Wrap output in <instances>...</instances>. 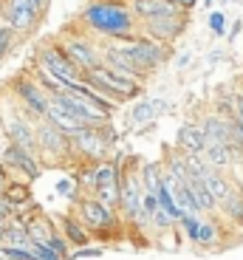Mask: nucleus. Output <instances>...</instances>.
Here are the masks:
<instances>
[{
    "label": "nucleus",
    "instance_id": "nucleus-1",
    "mask_svg": "<svg viewBox=\"0 0 243 260\" xmlns=\"http://www.w3.org/2000/svg\"><path fill=\"white\" fill-rule=\"evenodd\" d=\"M82 17L93 31L102 34H125L127 37L133 28V14L119 3H91Z\"/></svg>",
    "mask_w": 243,
    "mask_h": 260
},
{
    "label": "nucleus",
    "instance_id": "nucleus-2",
    "mask_svg": "<svg viewBox=\"0 0 243 260\" xmlns=\"http://www.w3.org/2000/svg\"><path fill=\"white\" fill-rule=\"evenodd\" d=\"M85 85H91L93 91H96L99 96H105V99H133L138 93L136 82L113 74L108 65H93L91 71H88Z\"/></svg>",
    "mask_w": 243,
    "mask_h": 260
},
{
    "label": "nucleus",
    "instance_id": "nucleus-3",
    "mask_svg": "<svg viewBox=\"0 0 243 260\" xmlns=\"http://www.w3.org/2000/svg\"><path fill=\"white\" fill-rule=\"evenodd\" d=\"M113 48H116L119 54H125L136 68H142V71H147V68L161 62V48H158L156 43H150V40H125V43H116Z\"/></svg>",
    "mask_w": 243,
    "mask_h": 260
},
{
    "label": "nucleus",
    "instance_id": "nucleus-4",
    "mask_svg": "<svg viewBox=\"0 0 243 260\" xmlns=\"http://www.w3.org/2000/svg\"><path fill=\"white\" fill-rule=\"evenodd\" d=\"M43 68H46L51 77H57L59 82H65L68 88L85 82V79H82V74H79V68L65 57V54L59 51V48H46V51H43Z\"/></svg>",
    "mask_w": 243,
    "mask_h": 260
},
{
    "label": "nucleus",
    "instance_id": "nucleus-5",
    "mask_svg": "<svg viewBox=\"0 0 243 260\" xmlns=\"http://www.w3.org/2000/svg\"><path fill=\"white\" fill-rule=\"evenodd\" d=\"M40 14V3L37 0H6L3 6V20L12 31H26L34 26V20Z\"/></svg>",
    "mask_w": 243,
    "mask_h": 260
},
{
    "label": "nucleus",
    "instance_id": "nucleus-6",
    "mask_svg": "<svg viewBox=\"0 0 243 260\" xmlns=\"http://www.w3.org/2000/svg\"><path fill=\"white\" fill-rule=\"evenodd\" d=\"M93 184H96V201L99 204H116L119 201V187H116V173L113 167H99L93 173Z\"/></svg>",
    "mask_w": 243,
    "mask_h": 260
},
{
    "label": "nucleus",
    "instance_id": "nucleus-7",
    "mask_svg": "<svg viewBox=\"0 0 243 260\" xmlns=\"http://www.w3.org/2000/svg\"><path fill=\"white\" fill-rule=\"evenodd\" d=\"M46 116L51 119V124L59 130V133H65V136H77V133H82V130L88 127V124H82L79 119H74L68 111H62L59 105H54L51 99H48V111H46Z\"/></svg>",
    "mask_w": 243,
    "mask_h": 260
},
{
    "label": "nucleus",
    "instance_id": "nucleus-8",
    "mask_svg": "<svg viewBox=\"0 0 243 260\" xmlns=\"http://www.w3.org/2000/svg\"><path fill=\"white\" fill-rule=\"evenodd\" d=\"M62 54L77 65L79 71H91L93 65H96V54H93V48L85 46V43H79V40L65 43V51H62Z\"/></svg>",
    "mask_w": 243,
    "mask_h": 260
},
{
    "label": "nucleus",
    "instance_id": "nucleus-9",
    "mask_svg": "<svg viewBox=\"0 0 243 260\" xmlns=\"http://www.w3.org/2000/svg\"><path fill=\"white\" fill-rule=\"evenodd\" d=\"M133 12L145 20H158V17L178 14V9L170 6V3H164V0H133Z\"/></svg>",
    "mask_w": 243,
    "mask_h": 260
},
{
    "label": "nucleus",
    "instance_id": "nucleus-10",
    "mask_svg": "<svg viewBox=\"0 0 243 260\" xmlns=\"http://www.w3.org/2000/svg\"><path fill=\"white\" fill-rule=\"evenodd\" d=\"M34 142H40V147L48 150V153H62V150L68 147V136L59 133L54 124H43V127L37 130V139H34Z\"/></svg>",
    "mask_w": 243,
    "mask_h": 260
},
{
    "label": "nucleus",
    "instance_id": "nucleus-11",
    "mask_svg": "<svg viewBox=\"0 0 243 260\" xmlns=\"http://www.w3.org/2000/svg\"><path fill=\"white\" fill-rule=\"evenodd\" d=\"M3 158H6L9 167H17V170H23V173H28V176H37V164H34L28 150L17 147V144H9V147L3 150Z\"/></svg>",
    "mask_w": 243,
    "mask_h": 260
},
{
    "label": "nucleus",
    "instance_id": "nucleus-12",
    "mask_svg": "<svg viewBox=\"0 0 243 260\" xmlns=\"http://www.w3.org/2000/svg\"><path fill=\"white\" fill-rule=\"evenodd\" d=\"M147 26H150V31L156 34L158 40H172V37H178L181 28H184V20H181V14H170V17L147 20Z\"/></svg>",
    "mask_w": 243,
    "mask_h": 260
},
{
    "label": "nucleus",
    "instance_id": "nucleus-13",
    "mask_svg": "<svg viewBox=\"0 0 243 260\" xmlns=\"http://www.w3.org/2000/svg\"><path fill=\"white\" fill-rule=\"evenodd\" d=\"M17 93L28 102V108H31L34 113H40V116H46L48 111V99L43 96V91H40V85L34 82H17Z\"/></svg>",
    "mask_w": 243,
    "mask_h": 260
},
{
    "label": "nucleus",
    "instance_id": "nucleus-14",
    "mask_svg": "<svg viewBox=\"0 0 243 260\" xmlns=\"http://www.w3.org/2000/svg\"><path fill=\"white\" fill-rule=\"evenodd\" d=\"M178 144L184 150L187 156H201V150H204V133L192 124H184V127L178 130Z\"/></svg>",
    "mask_w": 243,
    "mask_h": 260
},
{
    "label": "nucleus",
    "instance_id": "nucleus-15",
    "mask_svg": "<svg viewBox=\"0 0 243 260\" xmlns=\"http://www.w3.org/2000/svg\"><path fill=\"white\" fill-rule=\"evenodd\" d=\"M82 218H85V223H91V226H111V221H113L111 209H108L105 204H99V201H85L82 204Z\"/></svg>",
    "mask_w": 243,
    "mask_h": 260
},
{
    "label": "nucleus",
    "instance_id": "nucleus-16",
    "mask_svg": "<svg viewBox=\"0 0 243 260\" xmlns=\"http://www.w3.org/2000/svg\"><path fill=\"white\" fill-rule=\"evenodd\" d=\"M74 139H77V144L85 150L88 156H102V153H105V144H102V139H99V127H85Z\"/></svg>",
    "mask_w": 243,
    "mask_h": 260
},
{
    "label": "nucleus",
    "instance_id": "nucleus-17",
    "mask_svg": "<svg viewBox=\"0 0 243 260\" xmlns=\"http://www.w3.org/2000/svg\"><path fill=\"white\" fill-rule=\"evenodd\" d=\"M201 153H206V158H210L212 164H218V167H224V164L232 161V150L226 142H215V139H204V150Z\"/></svg>",
    "mask_w": 243,
    "mask_h": 260
},
{
    "label": "nucleus",
    "instance_id": "nucleus-18",
    "mask_svg": "<svg viewBox=\"0 0 243 260\" xmlns=\"http://www.w3.org/2000/svg\"><path fill=\"white\" fill-rule=\"evenodd\" d=\"M9 136H12V144H17V147H23V150H28V153H31V147H34L31 127H26L23 122H14L12 127H9Z\"/></svg>",
    "mask_w": 243,
    "mask_h": 260
},
{
    "label": "nucleus",
    "instance_id": "nucleus-19",
    "mask_svg": "<svg viewBox=\"0 0 243 260\" xmlns=\"http://www.w3.org/2000/svg\"><path fill=\"white\" fill-rule=\"evenodd\" d=\"M167 108V102H161V99H156V102H138L136 108H133V119H136V122H150L153 116H158V113L164 111Z\"/></svg>",
    "mask_w": 243,
    "mask_h": 260
},
{
    "label": "nucleus",
    "instance_id": "nucleus-20",
    "mask_svg": "<svg viewBox=\"0 0 243 260\" xmlns=\"http://www.w3.org/2000/svg\"><path fill=\"white\" fill-rule=\"evenodd\" d=\"M204 187H206V192L212 195V201H224L226 195H229V184L221 176H215V173H206L204 176Z\"/></svg>",
    "mask_w": 243,
    "mask_h": 260
},
{
    "label": "nucleus",
    "instance_id": "nucleus-21",
    "mask_svg": "<svg viewBox=\"0 0 243 260\" xmlns=\"http://www.w3.org/2000/svg\"><path fill=\"white\" fill-rule=\"evenodd\" d=\"M156 195H158V204L164 207V212L170 215V218H181V212H178L176 204H172V192H170V187H167V181L161 184V189H158Z\"/></svg>",
    "mask_w": 243,
    "mask_h": 260
},
{
    "label": "nucleus",
    "instance_id": "nucleus-22",
    "mask_svg": "<svg viewBox=\"0 0 243 260\" xmlns=\"http://www.w3.org/2000/svg\"><path fill=\"white\" fill-rule=\"evenodd\" d=\"M145 178H147V192H150V195H156L158 189H161V184H164V178H161L158 167H147Z\"/></svg>",
    "mask_w": 243,
    "mask_h": 260
},
{
    "label": "nucleus",
    "instance_id": "nucleus-23",
    "mask_svg": "<svg viewBox=\"0 0 243 260\" xmlns=\"http://www.w3.org/2000/svg\"><path fill=\"white\" fill-rule=\"evenodd\" d=\"M125 204H127V209H130L133 215L138 212V184H136V181H130V184H127V195H125Z\"/></svg>",
    "mask_w": 243,
    "mask_h": 260
},
{
    "label": "nucleus",
    "instance_id": "nucleus-24",
    "mask_svg": "<svg viewBox=\"0 0 243 260\" xmlns=\"http://www.w3.org/2000/svg\"><path fill=\"white\" fill-rule=\"evenodd\" d=\"M210 28L218 34V37L226 31V23H224V14H221V12H212V14H210Z\"/></svg>",
    "mask_w": 243,
    "mask_h": 260
},
{
    "label": "nucleus",
    "instance_id": "nucleus-25",
    "mask_svg": "<svg viewBox=\"0 0 243 260\" xmlns=\"http://www.w3.org/2000/svg\"><path fill=\"white\" fill-rule=\"evenodd\" d=\"M181 223H184V229H187V235H190V241H198V221L195 218H190V215H181Z\"/></svg>",
    "mask_w": 243,
    "mask_h": 260
},
{
    "label": "nucleus",
    "instance_id": "nucleus-26",
    "mask_svg": "<svg viewBox=\"0 0 243 260\" xmlns=\"http://www.w3.org/2000/svg\"><path fill=\"white\" fill-rule=\"evenodd\" d=\"M3 254H6V260H37L34 254H28V252H20V249H3Z\"/></svg>",
    "mask_w": 243,
    "mask_h": 260
},
{
    "label": "nucleus",
    "instance_id": "nucleus-27",
    "mask_svg": "<svg viewBox=\"0 0 243 260\" xmlns=\"http://www.w3.org/2000/svg\"><path fill=\"white\" fill-rule=\"evenodd\" d=\"M9 43H12V28L0 26V57H3V51L9 48Z\"/></svg>",
    "mask_w": 243,
    "mask_h": 260
},
{
    "label": "nucleus",
    "instance_id": "nucleus-28",
    "mask_svg": "<svg viewBox=\"0 0 243 260\" xmlns=\"http://www.w3.org/2000/svg\"><path fill=\"white\" fill-rule=\"evenodd\" d=\"M212 238H215V232H212L210 226H201V229H198V241H204V243H210Z\"/></svg>",
    "mask_w": 243,
    "mask_h": 260
},
{
    "label": "nucleus",
    "instance_id": "nucleus-29",
    "mask_svg": "<svg viewBox=\"0 0 243 260\" xmlns=\"http://www.w3.org/2000/svg\"><path fill=\"white\" fill-rule=\"evenodd\" d=\"M68 235H71V238H74V241H77V243H85V235L79 232V229L74 226V223H68Z\"/></svg>",
    "mask_w": 243,
    "mask_h": 260
},
{
    "label": "nucleus",
    "instance_id": "nucleus-30",
    "mask_svg": "<svg viewBox=\"0 0 243 260\" xmlns=\"http://www.w3.org/2000/svg\"><path fill=\"white\" fill-rule=\"evenodd\" d=\"M164 3H170V6H184V9H190V6H195L198 0H164Z\"/></svg>",
    "mask_w": 243,
    "mask_h": 260
},
{
    "label": "nucleus",
    "instance_id": "nucleus-31",
    "mask_svg": "<svg viewBox=\"0 0 243 260\" xmlns=\"http://www.w3.org/2000/svg\"><path fill=\"white\" fill-rule=\"evenodd\" d=\"M79 257H96L99 254V249H82V252H77Z\"/></svg>",
    "mask_w": 243,
    "mask_h": 260
},
{
    "label": "nucleus",
    "instance_id": "nucleus-32",
    "mask_svg": "<svg viewBox=\"0 0 243 260\" xmlns=\"http://www.w3.org/2000/svg\"><path fill=\"white\" fill-rule=\"evenodd\" d=\"M59 192H71V184H68V181H59Z\"/></svg>",
    "mask_w": 243,
    "mask_h": 260
},
{
    "label": "nucleus",
    "instance_id": "nucleus-33",
    "mask_svg": "<svg viewBox=\"0 0 243 260\" xmlns=\"http://www.w3.org/2000/svg\"><path fill=\"white\" fill-rule=\"evenodd\" d=\"M0 192H3V178H0Z\"/></svg>",
    "mask_w": 243,
    "mask_h": 260
},
{
    "label": "nucleus",
    "instance_id": "nucleus-34",
    "mask_svg": "<svg viewBox=\"0 0 243 260\" xmlns=\"http://www.w3.org/2000/svg\"><path fill=\"white\" fill-rule=\"evenodd\" d=\"M240 111H243V102H240Z\"/></svg>",
    "mask_w": 243,
    "mask_h": 260
},
{
    "label": "nucleus",
    "instance_id": "nucleus-35",
    "mask_svg": "<svg viewBox=\"0 0 243 260\" xmlns=\"http://www.w3.org/2000/svg\"><path fill=\"white\" fill-rule=\"evenodd\" d=\"M37 3H43V0H37Z\"/></svg>",
    "mask_w": 243,
    "mask_h": 260
}]
</instances>
